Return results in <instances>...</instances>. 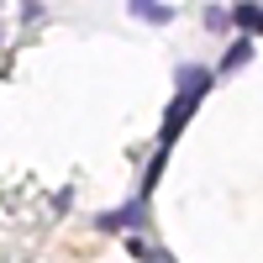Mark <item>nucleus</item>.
Instances as JSON below:
<instances>
[{
    "label": "nucleus",
    "mask_w": 263,
    "mask_h": 263,
    "mask_svg": "<svg viewBox=\"0 0 263 263\" xmlns=\"http://www.w3.org/2000/svg\"><path fill=\"white\" fill-rule=\"evenodd\" d=\"M200 95H205V90H179V95H174L168 116H163V142H174V137L184 132V121L195 116V105H200Z\"/></svg>",
    "instance_id": "1"
},
{
    "label": "nucleus",
    "mask_w": 263,
    "mask_h": 263,
    "mask_svg": "<svg viewBox=\"0 0 263 263\" xmlns=\"http://www.w3.org/2000/svg\"><path fill=\"white\" fill-rule=\"evenodd\" d=\"M100 232H121V227H142V200H126L121 211H105L100 221H95Z\"/></svg>",
    "instance_id": "2"
},
{
    "label": "nucleus",
    "mask_w": 263,
    "mask_h": 263,
    "mask_svg": "<svg viewBox=\"0 0 263 263\" xmlns=\"http://www.w3.org/2000/svg\"><path fill=\"white\" fill-rule=\"evenodd\" d=\"M232 27H242V32H263V6H253V0H242V6H232Z\"/></svg>",
    "instance_id": "3"
},
{
    "label": "nucleus",
    "mask_w": 263,
    "mask_h": 263,
    "mask_svg": "<svg viewBox=\"0 0 263 263\" xmlns=\"http://www.w3.org/2000/svg\"><path fill=\"white\" fill-rule=\"evenodd\" d=\"M126 6H132V16H142V21H153V27H163V21L174 16V11L163 6V0H126Z\"/></svg>",
    "instance_id": "4"
},
{
    "label": "nucleus",
    "mask_w": 263,
    "mask_h": 263,
    "mask_svg": "<svg viewBox=\"0 0 263 263\" xmlns=\"http://www.w3.org/2000/svg\"><path fill=\"white\" fill-rule=\"evenodd\" d=\"M174 84H179V90H211V74L200 69V63H179V74H174Z\"/></svg>",
    "instance_id": "5"
},
{
    "label": "nucleus",
    "mask_w": 263,
    "mask_h": 263,
    "mask_svg": "<svg viewBox=\"0 0 263 263\" xmlns=\"http://www.w3.org/2000/svg\"><path fill=\"white\" fill-rule=\"evenodd\" d=\"M248 58H253V42H248V37H242V42H232V48L221 53V74H237Z\"/></svg>",
    "instance_id": "6"
},
{
    "label": "nucleus",
    "mask_w": 263,
    "mask_h": 263,
    "mask_svg": "<svg viewBox=\"0 0 263 263\" xmlns=\"http://www.w3.org/2000/svg\"><path fill=\"white\" fill-rule=\"evenodd\" d=\"M205 27H211V32H227V27H232V11H227V6H211V11H205Z\"/></svg>",
    "instance_id": "7"
},
{
    "label": "nucleus",
    "mask_w": 263,
    "mask_h": 263,
    "mask_svg": "<svg viewBox=\"0 0 263 263\" xmlns=\"http://www.w3.org/2000/svg\"><path fill=\"white\" fill-rule=\"evenodd\" d=\"M147 263H174V258L168 253H147Z\"/></svg>",
    "instance_id": "8"
}]
</instances>
